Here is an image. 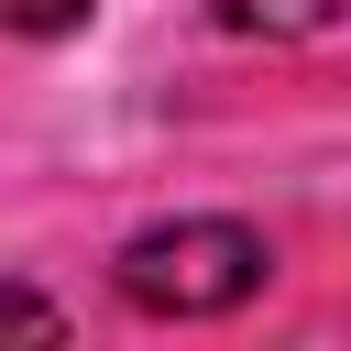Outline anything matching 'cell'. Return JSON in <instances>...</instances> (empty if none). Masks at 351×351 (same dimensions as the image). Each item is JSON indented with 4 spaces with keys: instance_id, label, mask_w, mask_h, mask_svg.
<instances>
[{
    "instance_id": "cell-1",
    "label": "cell",
    "mask_w": 351,
    "mask_h": 351,
    "mask_svg": "<svg viewBox=\"0 0 351 351\" xmlns=\"http://www.w3.org/2000/svg\"><path fill=\"white\" fill-rule=\"evenodd\" d=\"M263 263L274 252L241 219H154V230L121 241V296L154 307V318H219L263 285Z\"/></svg>"
},
{
    "instance_id": "cell-2",
    "label": "cell",
    "mask_w": 351,
    "mask_h": 351,
    "mask_svg": "<svg viewBox=\"0 0 351 351\" xmlns=\"http://www.w3.org/2000/svg\"><path fill=\"white\" fill-rule=\"evenodd\" d=\"M230 33H274V44H296V33H329L340 22V0H208Z\"/></svg>"
},
{
    "instance_id": "cell-3",
    "label": "cell",
    "mask_w": 351,
    "mask_h": 351,
    "mask_svg": "<svg viewBox=\"0 0 351 351\" xmlns=\"http://www.w3.org/2000/svg\"><path fill=\"white\" fill-rule=\"evenodd\" d=\"M0 351H66V318L33 285H0Z\"/></svg>"
},
{
    "instance_id": "cell-4",
    "label": "cell",
    "mask_w": 351,
    "mask_h": 351,
    "mask_svg": "<svg viewBox=\"0 0 351 351\" xmlns=\"http://www.w3.org/2000/svg\"><path fill=\"white\" fill-rule=\"evenodd\" d=\"M88 22V0H0V33L11 44H44V33H77Z\"/></svg>"
}]
</instances>
